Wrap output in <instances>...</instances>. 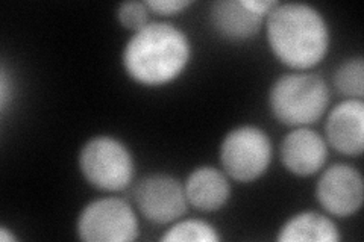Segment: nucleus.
<instances>
[{
    "label": "nucleus",
    "mask_w": 364,
    "mask_h": 242,
    "mask_svg": "<svg viewBox=\"0 0 364 242\" xmlns=\"http://www.w3.org/2000/svg\"><path fill=\"white\" fill-rule=\"evenodd\" d=\"M191 45L184 31L166 21H152L134 32L123 49V67L136 84L161 87L186 70Z\"/></svg>",
    "instance_id": "nucleus-1"
},
{
    "label": "nucleus",
    "mask_w": 364,
    "mask_h": 242,
    "mask_svg": "<svg viewBox=\"0 0 364 242\" xmlns=\"http://www.w3.org/2000/svg\"><path fill=\"white\" fill-rule=\"evenodd\" d=\"M267 41L278 60L294 70L322 62L329 49L323 16L306 4H278L267 16Z\"/></svg>",
    "instance_id": "nucleus-2"
},
{
    "label": "nucleus",
    "mask_w": 364,
    "mask_h": 242,
    "mask_svg": "<svg viewBox=\"0 0 364 242\" xmlns=\"http://www.w3.org/2000/svg\"><path fill=\"white\" fill-rule=\"evenodd\" d=\"M329 105L325 80L311 73L284 75L269 91V106L279 123L305 128L322 119Z\"/></svg>",
    "instance_id": "nucleus-3"
},
{
    "label": "nucleus",
    "mask_w": 364,
    "mask_h": 242,
    "mask_svg": "<svg viewBox=\"0 0 364 242\" xmlns=\"http://www.w3.org/2000/svg\"><path fill=\"white\" fill-rule=\"evenodd\" d=\"M79 170L91 187L107 192H117L131 185L134 159L122 141L108 135H100L91 138L81 148Z\"/></svg>",
    "instance_id": "nucleus-4"
},
{
    "label": "nucleus",
    "mask_w": 364,
    "mask_h": 242,
    "mask_svg": "<svg viewBox=\"0 0 364 242\" xmlns=\"http://www.w3.org/2000/svg\"><path fill=\"white\" fill-rule=\"evenodd\" d=\"M220 163L231 179L249 183L259 179L272 163V143L257 126H240L228 132L220 144Z\"/></svg>",
    "instance_id": "nucleus-5"
},
{
    "label": "nucleus",
    "mask_w": 364,
    "mask_h": 242,
    "mask_svg": "<svg viewBox=\"0 0 364 242\" xmlns=\"http://www.w3.org/2000/svg\"><path fill=\"white\" fill-rule=\"evenodd\" d=\"M77 236L87 242H129L139 238V218L132 206L119 197L88 203L76 224Z\"/></svg>",
    "instance_id": "nucleus-6"
},
{
    "label": "nucleus",
    "mask_w": 364,
    "mask_h": 242,
    "mask_svg": "<svg viewBox=\"0 0 364 242\" xmlns=\"http://www.w3.org/2000/svg\"><path fill=\"white\" fill-rule=\"evenodd\" d=\"M134 200L141 215L154 224H172L188 209L182 183L168 175H149L134 189Z\"/></svg>",
    "instance_id": "nucleus-7"
},
{
    "label": "nucleus",
    "mask_w": 364,
    "mask_h": 242,
    "mask_svg": "<svg viewBox=\"0 0 364 242\" xmlns=\"http://www.w3.org/2000/svg\"><path fill=\"white\" fill-rule=\"evenodd\" d=\"M316 197L328 214L336 216L354 215L364 199L361 172L348 164L331 165L317 180Z\"/></svg>",
    "instance_id": "nucleus-8"
},
{
    "label": "nucleus",
    "mask_w": 364,
    "mask_h": 242,
    "mask_svg": "<svg viewBox=\"0 0 364 242\" xmlns=\"http://www.w3.org/2000/svg\"><path fill=\"white\" fill-rule=\"evenodd\" d=\"M281 160L294 176H313L326 163L328 143L322 135L309 129L296 128L284 136L281 143Z\"/></svg>",
    "instance_id": "nucleus-9"
},
{
    "label": "nucleus",
    "mask_w": 364,
    "mask_h": 242,
    "mask_svg": "<svg viewBox=\"0 0 364 242\" xmlns=\"http://www.w3.org/2000/svg\"><path fill=\"white\" fill-rule=\"evenodd\" d=\"M326 143L346 156H360L364 148V103L348 99L329 112Z\"/></svg>",
    "instance_id": "nucleus-10"
},
{
    "label": "nucleus",
    "mask_w": 364,
    "mask_h": 242,
    "mask_svg": "<svg viewBox=\"0 0 364 242\" xmlns=\"http://www.w3.org/2000/svg\"><path fill=\"white\" fill-rule=\"evenodd\" d=\"M266 18L254 8L252 0H219L210 11L213 28L230 41H246L255 37Z\"/></svg>",
    "instance_id": "nucleus-11"
},
{
    "label": "nucleus",
    "mask_w": 364,
    "mask_h": 242,
    "mask_svg": "<svg viewBox=\"0 0 364 242\" xmlns=\"http://www.w3.org/2000/svg\"><path fill=\"white\" fill-rule=\"evenodd\" d=\"M190 206L202 212L222 209L231 197V187L222 171L214 167H199L190 172L184 183Z\"/></svg>",
    "instance_id": "nucleus-12"
},
{
    "label": "nucleus",
    "mask_w": 364,
    "mask_h": 242,
    "mask_svg": "<svg viewBox=\"0 0 364 242\" xmlns=\"http://www.w3.org/2000/svg\"><path fill=\"white\" fill-rule=\"evenodd\" d=\"M338 239V229L331 218L311 211L289 218L278 233V241L281 242H337Z\"/></svg>",
    "instance_id": "nucleus-13"
},
{
    "label": "nucleus",
    "mask_w": 364,
    "mask_h": 242,
    "mask_svg": "<svg viewBox=\"0 0 364 242\" xmlns=\"http://www.w3.org/2000/svg\"><path fill=\"white\" fill-rule=\"evenodd\" d=\"M334 85L338 93L349 99H361L364 96V61L361 56L350 57L337 68Z\"/></svg>",
    "instance_id": "nucleus-14"
},
{
    "label": "nucleus",
    "mask_w": 364,
    "mask_h": 242,
    "mask_svg": "<svg viewBox=\"0 0 364 242\" xmlns=\"http://www.w3.org/2000/svg\"><path fill=\"white\" fill-rule=\"evenodd\" d=\"M164 242H179V241H199V242H215L220 241V235L215 229L200 220H182L175 221L172 227L166 230L161 236Z\"/></svg>",
    "instance_id": "nucleus-15"
},
{
    "label": "nucleus",
    "mask_w": 364,
    "mask_h": 242,
    "mask_svg": "<svg viewBox=\"0 0 364 242\" xmlns=\"http://www.w3.org/2000/svg\"><path fill=\"white\" fill-rule=\"evenodd\" d=\"M149 11L151 9L147 8L146 2H136V0H132V2H124L119 5L117 18L123 28L136 32L151 23Z\"/></svg>",
    "instance_id": "nucleus-16"
},
{
    "label": "nucleus",
    "mask_w": 364,
    "mask_h": 242,
    "mask_svg": "<svg viewBox=\"0 0 364 242\" xmlns=\"http://www.w3.org/2000/svg\"><path fill=\"white\" fill-rule=\"evenodd\" d=\"M147 8L159 16H176L191 5L190 0H147Z\"/></svg>",
    "instance_id": "nucleus-17"
},
{
    "label": "nucleus",
    "mask_w": 364,
    "mask_h": 242,
    "mask_svg": "<svg viewBox=\"0 0 364 242\" xmlns=\"http://www.w3.org/2000/svg\"><path fill=\"white\" fill-rule=\"evenodd\" d=\"M0 239L4 242H11V241H17V236L14 233H9V230L5 226H2L0 227Z\"/></svg>",
    "instance_id": "nucleus-18"
}]
</instances>
